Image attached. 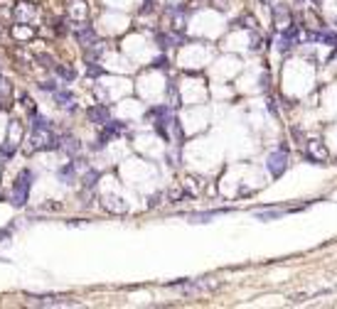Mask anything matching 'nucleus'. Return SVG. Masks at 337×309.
I'll use <instances>...</instances> for the list:
<instances>
[{
	"mask_svg": "<svg viewBox=\"0 0 337 309\" xmlns=\"http://www.w3.org/2000/svg\"><path fill=\"white\" fill-rule=\"evenodd\" d=\"M59 147V138L52 133V128H32V135H30V152H37V150H57Z\"/></svg>",
	"mask_w": 337,
	"mask_h": 309,
	"instance_id": "obj_1",
	"label": "nucleus"
},
{
	"mask_svg": "<svg viewBox=\"0 0 337 309\" xmlns=\"http://www.w3.org/2000/svg\"><path fill=\"white\" fill-rule=\"evenodd\" d=\"M170 290L182 292V295H204V292H214L219 287V282L214 280H182V282H172L168 285Z\"/></svg>",
	"mask_w": 337,
	"mask_h": 309,
	"instance_id": "obj_2",
	"label": "nucleus"
},
{
	"mask_svg": "<svg viewBox=\"0 0 337 309\" xmlns=\"http://www.w3.org/2000/svg\"><path fill=\"white\" fill-rule=\"evenodd\" d=\"M32 179H35V174L30 172V169H23L20 174H18V179H15V184H13V204L15 206H23L30 197V187H32Z\"/></svg>",
	"mask_w": 337,
	"mask_h": 309,
	"instance_id": "obj_3",
	"label": "nucleus"
},
{
	"mask_svg": "<svg viewBox=\"0 0 337 309\" xmlns=\"http://www.w3.org/2000/svg\"><path fill=\"white\" fill-rule=\"evenodd\" d=\"M28 305L32 307H74V302L64 295H28Z\"/></svg>",
	"mask_w": 337,
	"mask_h": 309,
	"instance_id": "obj_4",
	"label": "nucleus"
},
{
	"mask_svg": "<svg viewBox=\"0 0 337 309\" xmlns=\"http://www.w3.org/2000/svg\"><path fill=\"white\" fill-rule=\"evenodd\" d=\"M266 169H268V174H271V177H281L283 172L288 169V150L281 147V150L271 152V155H268V160H266Z\"/></svg>",
	"mask_w": 337,
	"mask_h": 309,
	"instance_id": "obj_5",
	"label": "nucleus"
},
{
	"mask_svg": "<svg viewBox=\"0 0 337 309\" xmlns=\"http://www.w3.org/2000/svg\"><path fill=\"white\" fill-rule=\"evenodd\" d=\"M74 37H77V42L89 49V47H94L96 44V32L91 25H86V22H74Z\"/></svg>",
	"mask_w": 337,
	"mask_h": 309,
	"instance_id": "obj_6",
	"label": "nucleus"
},
{
	"mask_svg": "<svg viewBox=\"0 0 337 309\" xmlns=\"http://www.w3.org/2000/svg\"><path fill=\"white\" fill-rule=\"evenodd\" d=\"M305 157L312 160V162H325V160H327V147L322 145V140H308Z\"/></svg>",
	"mask_w": 337,
	"mask_h": 309,
	"instance_id": "obj_7",
	"label": "nucleus"
},
{
	"mask_svg": "<svg viewBox=\"0 0 337 309\" xmlns=\"http://www.w3.org/2000/svg\"><path fill=\"white\" fill-rule=\"evenodd\" d=\"M13 15H15V20H18V22H30V20L37 15V7H35L32 2H25V0H20V2L15 5Z\"/></svg>",
	"mask_w": 337,
	"mask_h": 309,
	"instance_id": "obj_8",
	"label": "nucleus"
},
{
	"mask_svg": "<svg viewBox=\"0 0 337 309\" xmlns=\"http://www.w3.org/2000/svg\"><path fill=\"white\" fill-rule=\"evenodd\" d=\"M273 22L278 25V29H285L288 25H293V15L288 5H276L273 7Z\"/></svg>",
	"mask_w": 337,
	"mask_h": 309,
	"instance_id": "obj_9",
	"label": "nucleus"
},
{
	"mask_svg": "<svg viewBox=\"0 0 337 309\" xmlns=\"http://www.w3.org/2000/svg\"><path fill=\"white\" fill-rule=\"evenodd\" d=\"M224 214H231V209H214V211H204V214H192L190 221L192 224H207V221H212L217 216H224Z\"/></svg>",
	"mask_w": 337,
	"mask_h": 309,
	"instance_id": "obj_10",
	"label": "nucleus"
},
{
	"mask_svg": "<svg viewBox=\"0 0 337 309\" xmlns=\"http://www.w3.org/2000/svg\"><path fill=\"white\" fill-rule=\"evenodd\" d=\"M89 118L94 123H99V125H106L111 120V113H109L106 106H94V108H89Z\"/></svg>",
	"mask_w": 337,
	"mask_h": 309,
	"instance_id": "obj_11",
	"label": "nucleus"
},
{
	"mask_svg": "<svg viewBox=\"0 0 337 309\" xmlns=\"http://www.w3.org/2000/svg\"><path fill=\"white\" fill-rule=\"evenodd\" d=\"M69 10H72V12H69L72 22H84V20H86V5H84V0H74Z\"/></svg>",
	"mask_w": 337,
	"mask_h": 309,
	"instance_id": "obj_12",
	"label": "nucleus"
},
{
	"mask_svg": "<svg viewBox=\"0 0 337 309\" xmlns=\"http://www.w3.org/2000/svg\"><path fill=\"white\" fill-rule=\"evenodd\" d=\"M55 101L62 106V108H69V111H74V96L69 93V91H62V88H57L55 91Z\"/></svg>",
	"mask_w": 337,
	"mask_h": 309,
	"instance_id": "obj_13",
	"label": "nucleus"
},
{
	"mask_svg": "<svg viewBox=\"0 0 337 309\" xmlns=\"http://www.w3.org/2000/svg\"><path fill=\"white\" fill-rule=\"evenodd\" d=\"M59 147L64 150V152H69V155H77L79 152V140L77 138H72V135H64V138H59Z\"/></svg>",
	"mask_w": 337,
	"mask_h": 309,
	"instance_id": "obj_14",
	"label": "nucleus"
},
{
	"mask_svg": "<svg viewBox=\"0 0 337 309\" xmlns=\"http://www.w3.org/2000/svg\"><path fill=\"white\" fill-rule=\"evenodd\" d=\"M74 174H77V165L74 162H69V165H64V167L59 169V179L64 184H72L74 182Z\"/></svg>",
	"mask_w": 337,
	"mask_h": 309,
	"instance_id": "obj_15",
	"label": "nucleus"
},
{
	"mask_svg": "<svg viewBox=\"0 0 337 309\" xmlns=\"http://www.w3.org/2000/svg\"><path fill=\"white\" fill-rule=\"evenodd\" d=\"M13 34H15L18 39H30V37H35V29L28 27L25 22H20V25H15V27H13Z\"/></svg>",
	"mask_w": 337,
	"mask_h": 309,
	"instance_id": "obj_16",
	"label": "nucleus"
},
{
	"mask_svg": "<svg viewBox=\"0 0 337 309\" xmlns=\"http://www.w3.org/2000/svg\"><path fill=\"white\" fill-rule=\"evenodd\" d=\"M249 47H251V52H261V49L266 47V39H263L256 29L251 32V44H249Z\"/></svg>",
	"mask_w": 337,
	"mask_h": 309,
	"instance_id": "obj_17",
	"label": "nucleus"
},
{
	"mask_svg": "<svg viewBox=\"0 0 337 309\" xmlns=\"http://www.w3.org/2000/svg\"><path fill=\"white\" fill-rule=\"evenodd\" d=\"M168 98H170V108H177V106H182V101H180V91L175 88V86H168Z\"/></svg>",
	"mask_w": 337,
	"mask_h": 309,
	"instance_id": "obj_18",
	"label": "nucleus"
},
{
	"mask_svg": "<svg viewBox=\"0 0 337 309\" xmlns=\"http://www.w3.org/2000/svg\"><path fill=\"white\" fill-rule=\"evenodd\" d=\"M236 27L256 29V17H251V15H244V17H239V20H236Z\"/></svg>",
	"mask_w": 337,
	"mask_h": 309,
	"instance_id": "obj_19",
	"label": "nucleus"
},
{
	"mask_svg": "<svg viewBox=\"0 0 337 309\" xmlns=\"http://www.w3.org/2000/svg\"><path fill=\"white\" fill-rule=\"evenodd\" d=\"M32 128H52V125H50V120H47L45 115L32 113Z\"/></svg>",
	"mask_w": 337,
	"mask_h": 309,
	"instance_id": "obj_20",
	"label": "nucleus"
},
{
	"mask_svg": "<svg viewBox=\"0 0 337 309\" xmlns=\"http://www.w3.org/2000/svg\"><path fill=\"white\" fill-rule=\"evenodd\" d=\"M96 179H99V172H96V169H89V172L84 174V187L86 189H94Z\"/></svg>",
	"mask_w": 337,
	"mask_h": 309,
	"instance_id": "obj_21",
	"label": "nucleus"
},
{
	"mask_svg": "<svg viewBox=\"0 0 337 309\" xmlns=\"http://www.w3.org/2000/svg\"><path fill=\"white\" fill-rule=\"evenodd\" d=\"M55 71L59 74V76H62V79H67V81H72V79H74V71H72L69 66H59V64H57Z\"/></svg>",
	"mask_w": 337,
	"mask_h": 309,
	"instance_id": "obj_22",
	"label": "nucleus"
},
{
	"mask_svg": "<svg viewBox=\"0 0 337 309\" xmlns=\"http://www.w3.org/2000/svg\"><path fill=\"white\" fill-rule=\"evenodd\" d=\"M37 61H40L42 66H47V69H55V66H57L55 59H52L50 54H37Z\"/></svg>",
	"mask_w": 337,
	"mask_h": 309,
	"instance_id": "obj_23",
	"label": "nucleus"
},
{
	"mask_svg": "<svg viewBox=\"0 0 337 309\" xmlns=\"http://www.w3.org/2000/svg\"><path fill=\"white\" fill-rule=\"evenodd\" d=\"M40 88H42V91H50V93H55L59 86H57L55 81H42V84H40Z\"/></svg>",
	"mask_w": 337,
	"mask_h": 309,
	"instance_id": "obj_24",
	"label": "nucleus"
},
{
	"mask_svg": "<svg viewBox=\"0 0 337 309\" xmlns=\"http://www.w3.org/2000/svg\"><path fill=\"white\" fill-rule=\"evenodd\" d=\"M20 98H23V106H25L30 113H35V103H32V98H30V96H20Z\"/></svg>",
	"mask_w": 337,
	"mask_h": 309,
	"instance_id": "obj_25",
	"label": "nucleus"
},
{
	"mask_svg": "<svg viewBox=\"0 0 337 309\" xmlns=\"http://www.w3.org/2000/svg\"><path fill=\"white\" fill-rule=\"evenodd\" d=\"M89 74L91 76H99V74H104V69L101 66H94V61H89Z\"/></svg>",
	"mask_w": 337,
	"mask_h": 309,
	"instance_id": "obj_26",
	"label": "nucleus"
},
{
	"mask_svg": "<svg viewBox=\"0 0 337 309\" xmlns=\"http://www.w3.org/2000/svg\"><path fill=\"white\" fill-rule=\"evenodd\" d=\"M153 66H158V69H168V59H165V56H160L158 61H153Z\"/></svg>",
	"mask_w": 337,
	"mask_h": 309,
	"instance_id": "obj_27",
	"label": "nucleus"
},
{
	"mask_svg": "<svg viewBox=\"0 0 337 309\" xmlns=\"http://www.w3.org/2000/svg\"><path fill=\"white\" fill-rule=\"evenodd\" d=\"M62 209V204H45L42 206V211H59Z\"/></svg>",
	"mask_w": 337,
	"mask_h": 309,
	"instance_id": "obj_28",
	"label": "nucleus"
},
{
	"mask_svg": "<svg viewBox=\"0 0 337 309\" xmlns=\"http://www.w3.org/2000/svg\"><path fill=\"white\" fill-rule=\"evenodd\" d=\"M160 199H163V194H155V197H150V206H158V204H160Z\"/></svg>",
	"mask_w": 337,
	"mask_h": 309,
	"instance_id": "obj_29",
	"label": "nucleus"
},
{
	"mask_svg": "<svg viewBox=\"0 0 337 309\" xmlns=\"http://www.w3.org/2000/svg\"><path fill=\"white\" fill-rule=\"evenodd\" d=\"M5 238H10V231H0V243H3Z\"/></svg>",
	"mask_w": 337,
	"mask_h": 309,
	"instance_id": "obj_30",
	"label": "nucleus"
},
{
	"mask_svg": "<svg viewBox=\"0 0 337 309\" xmlns=\"http://www.w3.org/2000/svg\"><path fill=\"white\" fill-rule=\"evenodd\" d=\"M312 2H317V0H312Z\"/></svg>",
	"mask_w": 337,
	"mask_h": 309,
	"instance_id": "obj_31",
	"label": "nucleus"
},
{
	"mask_svg": "<svg viewBox=\"0 0 337 309\" xmlns=\"http://www.w3.org/2000/svg\"><path fill=\"white\" fill-rule=\"evenodd\" d=\"M335 25H337V20H335Z\"/></svg>",
	"mask_w": 337,
	"mask_h": 309,
	"instance_id": "obj_32",
	"label": "nucleus"
}]
</instances>
